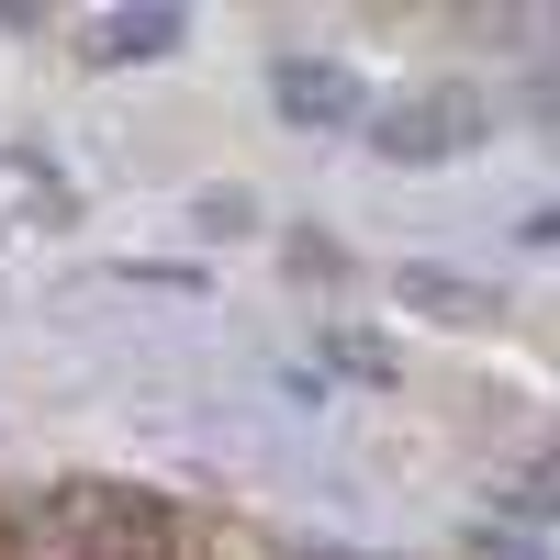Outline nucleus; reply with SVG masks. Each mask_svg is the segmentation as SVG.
<instances>
[{
	"mask_svg": "<svg viewBox=\"0 0 560 560\" xmlns=\"http://www.w3.org/2000/svg\"><path fill=\"white\" fill-rule=\"evenodd\" d=\"M493 113H482V90H427V102H404V113H382L370 135H382V158H404V168H427V158H459L482 135Z\"/></svg>",
	"mask_w": 560,
	"mask_h": 560,
	"instance_id": "f257e3e1",
	"label": "nucleus"
},
{
	"mask_svg": "<svg viewBox=\"0 0 560 560\" xmlns=\"http://www.w3.org/2000/svg\"><path fill=\"white\" fill-rule=\"evenodd\" d=\"M269 102L292 124H348L359 90H348V68H325V57H269Z\"/></svg>",
	"mask_w": 560,
	"mask_h": 560,
	"instance_id": "f03ea898",
	"label": "nucleus"
},
{
	"mask_svg": "<svg viewBox=\"0 0 560 560\" xmlns=\"http://www.w3.org/2000/svg\"><path fill=\"white\" fill-rule=\"evenodd\" d=\"M158 45H179L168 12H135V23H90V57H158Z\"/></svg>",
	"mask_w": 560,
	"mask_h": 560,
	"instance_id": "7ed1b4c3",
	"label": "nucleus"
},
{
	"mask_svg": "<svg viewBox=\"0 0 560 560\" xmlns=\"http://www.w3.org/2000/svg\"><path fill=\"white\" fill-rule=\"evenodd\" d=\"M314 560H348V549H314Z\"/></svg>",
	"mask_w": 560,
	"mask_h": 560,
	"instance_id": "20e7f679",
	"label": "nucleus"
}]
</instances>
